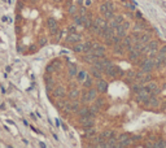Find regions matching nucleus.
<instances>
[{
	"instance_id": "4be33fe9",
	"label": "nucleus",
	"mask_w": 166,
	"mask_h": 148,
	"mask_svg": "<svg viewBox=\"0 0 166 148\" xmlns=\"http://www.w3.org/2000/svg\"><path fill=\"white\" fill-rule=\"evenodd\" d=\"M81 125H82V127H83L84 130L88 129V127H92V126H94V118H87L86 121L81 122Z\"/></svg>"
},
{
	"instance_id": "864d4df0",
	"label": "nucleus",
	"mask_w": 166,
	"mask_h": 148,
	"mask_svg": "<svg viewBox=\"0 0 166 148\" xmlns=\"http://www.w3.org/2000/svg\"><path fill=\"white\" fill-rule=\"evenodd\" d=\"M135 18H136V20H141V18H143L141 12H135Z\"/></svg>"
},
{
	"instance_id": "8fccbe9b",
	"label": "nucleus",
	"mask_w": 166,
	"mask_h": 148,
	"mask_svg": "<svg viewBox=\"0 0 166 148\" xmlns=\"http://www.w3.org/2000/svg\"><path fill=\"white\" fill-rule=\"evenodd\" d=\"M114 20L118 22V24H123V22H125V20H123L122 16H114Z\"/></svg>"
},
{
	"instance_id": "de8ad7c7",
	"label": "nucleus",
	"mask_w": 166,
	"mask_h": 148,
	"mask_svg": "<svg viewBox=\"0 0 166 148\" xmlns=\"http://www.w3.org/2000/svg\"><path fill=\"white\" fill-rule=\"evenodd\" d=\"M78 74V69H75V68H71V69L69 70V77H74Z\"/></svg>"
},
{
	"instance_id": "7ed1b4c3",
	"label": "nucleus",
	"mask_w": 166,
	"mask_h": 148,
	"mask_svg": "<svg viewBox=\"0 0 166 148\" xmlns=\"http://www.w3.org/2000/svg\"><path fill=\"white\" fill-rule=\"evenodd\" d=\"M152 79L151 77V73H147V72H143L141 69L139 72H136V75H135V82H139V83H143L145 85L147 82H149Z\"/></svg>"
},
{
	"instance_id": "6ab92c4d",
	"label": "nucleus",
	"mask_w": 166,
	"mask_h": 148,
	"mask_svg": "<svg viewBox=\"0 0 166 148\" xmlns=\"http://www.w3.org/2000/svg\"><path fill=\"white\" fill-rule=\"evenodd\" d=\"M143 88H144V85L139 83V82H135V83L131 85V90H132V92H134V94H139Z\"/></svg>"
},
{
	"instance_id": "2f4dec72",
	"label": "nucleus",
	"mask_w": 166,
	"mask_h": 148,
	"mask_svg": "<svg viewBox=\"0 0 166 148\" xmlns=\"http://www.w3.org/2000/svg\"><path fill=\"white\" fill-rule=\"evenodd\" d=\"M103 14H104V18L108 20V21L112 20V18H114V16H116V14H114V10H106V12L103 13Z\"/></svg>"
},
{
	"instance_id": "f704fd0d",
	"label": "nucleus",
	"mask_w": 166,
	"mask_h": 148,
	"mask_svg": "<svg viewBox=\"0 0 166 148\" xmlns=\"http://www.w3.org/2000/svg\"><path fill=\"white\" fill-rule=\"evenodd\" d=\"M83 85H84V87H87V88H91V87L94 86V81H92V78L87 77V78H86V81L83 82Z\"/></svg>"
},
{
	"instance_id": "412c9836",
	"label": "nucleus",
	"mask_w": 166,
	"mask_h": 148,
	"mask_svg": "<svg viewBox=\"0 0 166 148\" xmlns=\"http://www.w3.org/2000/svg\"><path fill=\"white\" fill-rule=\"evenodd\" d=\"M75 77H77V81L81 82V83H83L88 75H87V73H86L84 70H78V74H77Z\"/></svg>"
},
{
	"instance_id": "603ef678",
	"label": "nucleus",
	"mask_w": 166,
	"mask_h": 148,
	"mask_svg": "<svg viewBox=\"0 0 166 148\" xmlns=\"http://www.w3.org/2000/svg\"><path fill=\"white\" fill-rule=\"evenodd\" d=\"M68 30H69V32H75L77 26H75V25H71V26H69V27H68Z\"/></svg>"
},
{
	"instance_id": "49530a36",
	"label": "nucleus",
	"mask_w": 166,
	"mask_h": 148,
	"mask_svg": "<svg viewBox=\"0 0 166 148\" xmlns=\"http://www.w3.org/2000/svg\"><path fill=\"white\" fill-rule=\"evenodd\" d=\"M53 88H54V86H53L52 82H51V83H46V91H47V92H51V91H53Z\"/></svg>"
},
{
	"instance_id": "3c124183",
	"label": "nucleus",
	"mask_w": 166,
	"mask_h": 148,
	"mask_svg": "<svg viewBox=\"0 0 166 148\" xmlns=\"http://www.w3.org/2000/svg\"><path fill=\"white\" fill-rule=\"evenodd\" d=\"M46 44H47V38H40L39 39V45L43 47V45H46Z\"/></svg>"
},
{
	"instance_id": "7c9ffc66",
	"label": "nucleus",
	"mask_w": 166,
	"mask_h": 148,
	"mask_svg": "<svg viewBox=\"0 0 166 148\" xmlns=\"http://www.w3.org/2000/svg\"><path fill=\"white\" fill-rule=\"evenodd\" d=\"M135 75H136V73L132 72V70H128V72L126 73V78L128 79L130 82H135Z\"/></svg>"
},
{
	"instance_id": "f3484780",
	"label": "nucleus",
	"mask_w": 166,
	"mask_h": 148,
	"mask_svg": "<svg viewBox=\"0 0 166 148\" xmlns=\"http://www.w3.org/2000/svg\"><path fill=\"white\" fill-rule=\"evenodd\" d=\"M69 99H71V100H77V99H79V96H81V91L78 90V88H71L70 91H69Z\"/></svg>"
},
{
	"instance_id": "1a4fd4ad",
	"label": "nucleus",
	"mask_w": 166,
	"mask_h": 148,
	"mask_svg": "<svg viewBox=\"0 0 166 148\" xmlns=\"http://www.w3.org/2000/svg\"><path fill=\"white\" fill-rule=\"evenodd\" d=\"M81 35L79 34H77V32H70L68 37H66V44H75V43H78L81 42Z\"/></svg>"
},
{
	"instance_id": "4c0bfd02",
	"label": "nucleus",
	"mask_w": 166,
	"mask_h": 148,
	"mask_svg": "<svg viewBox=\"0 0 166 148\" xmlns=\"http://www.w3.org/2000/svg\"><path fill=\"white\" fill-rule=\"evenodd\" d=\"M90 110H91V112H94L95 114H97V113L101 110V108H100V107H99V105H97V104L95 103V104H92V105L90 107Z\"/></svg>"
},
{
	"instance_id": "0eeeda50",
	"label": "nucleus",
	"mask_w": 166,
	"mask_h": 148,
	"mask_svg": "<svg viewBox=\"0 0 166 148\" xmlns=\"http://www.w3.org/2000/svg\"><path fill=\"white\" fill-rule=\"evenodd\" d=\"M145 107H149V108H158L160 107V100L157 96H149L147 100H145V103H144Z\"/></svg>"
},
{
	"instance_id": "393cba45",
	"label": "nucleus",
	"mask_w": 166,
	"mask_h": 148,
	"mask_svg": "<svg viewBox=\"0 0 166 148\" xmlns=\"http://www.w3.org/2000/svg\"><path fill=\"white\" fill-rule=\"evenodd\" d=\"M91 73H92V75H94L96 79H100V78H101V75H103V74H101L103 72H101V70H99L97 68H95V66H92V68H91Z\"/></svg>"
},
{
	"instance_id": "0e129e2a",
	"label": "nucleus",
	"mask_w": 166,
	"mask_h": 148,
	"mask_svg": "<svg viewBox=\"0 0 166 148\" xmlns=\"http://www.w3.org/2000/svg\"><path fill=\"white\" fill-rule=\"evenodd\" d=\"M56 126H57V127L60 126V121H59V120H56Z\"/></svg>"
},
{
	"instance_id": "5fc2aeb1",
	"label": "nucleus",
	"mask_w": 166,
	"mask_h": 148,
	"mask_svg": "<svg viewBox=\"0 0 166 148\" xmlns=\"http://www.w3.org/2000/svg\"><path fill=\"white\" fill-rule=\"evenodd\" d=\"M75 10H77V7H70V9H69V13H70V14H73V13L75 12Z\"/></svg>"
},
{
	"instance_id": "052dcab7",
	"label": "nucleus",
	"mask_w": 166,
	"mask_h": 148,
	"mask_svg": "<svg viewBox=\"0 0 166 148\" xmlns=\"http://www.w3.org/2000/svg\"><path fill=\"white\" fill-rule=\"evenodd\" d=\"M7 122H8V123H10V125H14V122H13V121H12V120H8V121H7Z\"/></svg>"
},
{
	"instance_id": "5701e85b",
	"label": "nucleus",
	"mask_w": 166,
	"mask_h": 148,
	"mask_svg": "<svg viewBox=\"0 0 166 148\" xmlns=\"http://www.w3.org/2000/svg\"><path fill=\"white\" fill-rule=\"evenodd\" d=\"M92 42H83V53H88L91 50H92Z\"/></svg>"
},
{
	"instance_id": "13d9d810",
	"label": "nucleus",
	"mask_w": 166,
	"mask_h": 148,
	"mask_svg": "<svg viewBox=\"0 0 166 148\" xmlns=\"http://www.w3.org/2000/svg\"><path fill=\"white\" fill-rule=\"evenodd\" d=\"M91 5V0H84V7H88Z\"/></svg>"
},
{
	"instance_id": "e2e57ef3",
	"label": "nucleus",
	"mask_w": 166,
	"mask_h": 148,
	"mask_svg": "<svg viewBox=\"0 0 166 148\" xmlns=\"http://www.w3.org/2000/svg\"><path fill=\"white\" fill-rule=\"evenodd\" d=\"M3 21H4V22H8L9 20H8V17H3Z\"/></svg>"
},
{
	"instance_id": "4468645a",
	"label": "nucleus",
	"mask_w": 166,
	"mask_h": 148,
	"mask_svg": "<svg viewBox=\"0 0 166 148\" xmlns=\"http://www.w3.org/2000/svg\"><path fill=\"white\" fill-rule=\"evenodd\" d=\"M104 73H105V74H106L108 77H110V78H116V77H117V70H116V65H110V66L105 68Z\"/></svg>"
},
{
	"instance_id": "dca6fc26",
	"label": "nucleus",
	"mask_w": 166,
	"mask_h": 148,
	"mask_svg": "<svg viewBox=\"0 0 166 148\" xmlns=\"http://www.w3.org/2000/svg\"><path fill=\"white\" fill-rule=\"evenodd\" d=\"M90 31L94 34V35H101V32H103V26L100 25H97V24H92V26L90 27Z\"/></svg>"
},
{
	"instance_id": "a19ab883",
	"label": "nucleus",
	"mask_w": 166,
	"mask_h": 148,
	"mask_svg": "<svg viewBox=\"0 0 166 148\" xmlns=\"http://www.w3.org/2000/svg\"><path fill=\"white\" fill-rule=\"evenodd\" d=\"M128 138H131L130 136V134H121V135H118V142H123V140H126V139H128Z\"/></svg>"
},
{
	"instance_id": "79ce46f5",
	"label": "nucleus",
	"mask_w": 166,
	"mask_h": 148,
	"mask_svg": "<svg viewBox=\"0 0 166 148\" xmlns=\"http://www.w3.org/2000/svg\"><path fill=\"white\" fill-rule=\"evenodd\" d=\"M94 22H95V24H97V25H100V26L106 25V24H105V21H104L103 18H99V17H96V18L94 20Z\"/></svg>"
},
{
	"instance_id": "bf43d9fd",
	"label": "nucleus",
	"mask_w": 166,
	"mask_h": 148,
	"mask_svg": "<svg viewBox=\"0 0 166 148\" xmlns=\"http://www.w3.org/2000/svg\"><path fill=\"white\" fill-rule=\"evenodd\" d=\"M79 13H81V14H86V8H84V7H83V8H81Z\"/></svg>"
},
{
	"instance_id": "6e6552de",
	"label": "nucleus",
	"mask_w": 166,
	"mask_h": 148,
	"mask_svg": "<svg viewBox=\"0 0 166 148\" xmlns=\"http://www.w3.org/2000/svg\"><path fill=\"white\" fill-rule=\"evenodd\" d=\"M149 96H151V95H149V92H148V90L144 87L139 94H136V100H138V103L144 104V103H145V100H147Z\"/></svg>"
},
{
	"instance_id": "f257e3e1",
	"label": "nucleus",
	"mask_w": 166,
	"mask_h": 148,
	"mask_svg": "<svg viewBox=\"0 0 166 148\" xmlns=\"http://www.w3.org/2000/svg\"><path fill=\"white\" fill-rule=\"evenodd\" d=\"M139 65H140V69H141L143 72L151 73V72L154 69V60H153V57L147 56L145 59H143V60L139 62Z\"/></svg>"
},
{
	"instance_id": "2eb2a0df",
	"label": "nucleus",
	"mask_w": 166,
	"mask_h": 148,
	"mask_svg": "<svg viewBox=\"0 0 166 148\" xmlns=\"http://www.w3.org/2000/svg\"><path fill=\"white\" fill-rule=\"evenodd\" d=\"M96 88L100 91V92H106L108 90V83L105 81H103V79H97V83H96Z\"/></svg>"
},
{
	"instance_id": "cd10ccee",
	"label": "nucleus",
	"mask_w": 166,
	"mask_h": 148,
	"mask_svg": "<svg viewBox=\"0 0 166 148\" xmlns=\"http://www.w3.org/2000/svg\"><path fill=\"white\" fill-rule=\"evenodd\" d=\"M56 26H57V21L54 20V18H52V17H49V18L47 20V27L53 29V27H56Z\"/></svg>"
},
{
	"instance_id": "680f3d73",
	"label": "nucleus",
	"mask_w": 166,
	"mask_h": 148,
	"mask_svg": "<svg viewBox=\"0 0 166 148\" xmlns=\"http://www.w3.org/2000/svg\"><path fill=\"white\" fill-rule=\"evenodd\" d=\"M24 125H25V126H29V122L26 120H24Z\"/></svg>"
},
{
	"instance_id": "9d476101",
	"label": "nucleus",
	"mask_w": 166,
	"mask_h": 148,
	"mask_svg": "<svg viewBox=\"0 0 166 148\" xmlns=\"http://www.w3.org/2000/svg\"><path fill=\"white\" fill-rule=\"evenodd\" d=\"M140 56H141V52L138 51V50L132 48L131 51H128V60H130L131 62H138L139 59H140Z\"/></svg>"
},
{
	"instance_id": "a878e982",
	"label": "nucleus",
	"mask_w": 166,
	"mask_h": 148,
	"mask_svg": "<svg viewBox=\"0 0 166 148\" xmlns=\"http://www.w3.org/2000/svg\"><path fill=\"white\" fill-rule=\"evenodd\" d=\"M81 108V101L77 99V100H71V112H77Z\"/></svg>"
},
{
	"instance_id": "f8f14e48",
	"label": "nucleus",
	"mask_w": 166,
	"mask_h": 148,
	"mask_svg": "<svg viewBox=\"0 0 166 148\" xmlns=\"http://www.w3.org/2000/svg\"><path fill=\"white\" fill-rule=\"evenodd\" d=\"M82 59H83V61H84V62H88V64H91V65H92V64L95 62V60H96V59H99V57H97V56L92 52V50H91L88 53H86Z\"/></svg>"
},
{
	"instance_id": "09e8293b",
	"label": "nucleus",
	"mask_w": 166,
	"mask_h": 148,
	"mask_svg": "<svg viewBox=\"0 0 166 148\" xmlns=\"http://www.w3.org/2000/svg\"><path fill=\"white\" fill-rule=\"evenodd\" d=\"M157 53H158V50H151V51L148 52L147 56H149V57H154V56H156Z\"/></svg>"
},
{
	"instance_id": "6e6d98bb",
	"label": "nucleus",
	"mask_w": 166,
	"mask_h": 148,
	"mask_svg": "<svg viewBox=\"0 0 166 148\" xmlns=\"http://www.w3.org/2000/svg\"><path fill=\"white\" fill-rule=\"evenodd\" d=\"M131 138H132V140H134V142L140 140V136H139V135H134V136H131Z\"/></svg>"
},
{
	"instance_id": "a18cd8bd",
	"label": "nucleus",
	"mask_w": 166,
	"mask_h": 148,
	"mask_svg": "<svg viewBox=\"0 0 166 148\" xmlns=\"http://www.w3.org/2000/svg\"><path fill=\"white\" fill-rule=\"evenodd\" d=\"M54 68H56V66L53 65V62H51V64H48V65H47L46 70H47V73H52V72L54 70Z\"/></svg>"
},
{
	"instance_id": "69168bd1",
	"label": "nucleus",
	"mask_w": 166,
	"mask_h": 148,
	"mask_svg": "<svg viewBox=\"0 0 166 148\" xmlns=\"http://www.w3.org/2000/svg\"><path fill=\"white\" fill-rule=\"evenodd\" d=\"M163 66H166V57H165V60H163V64H162Z\"/></svg>"
},
{
	"instance_id": "ea45409f",
	"label": "nucleus",
	"mask_w": 166,
	"mask_h": 148,
	"mask_svg": "<svg viewBox=\"0 0 166 148\" xmlns=\"http://www.w3.org/2000/svg\"><path fill=\"white\" fill-rule=\"evenodd\" d=\"M126 8L130 10V12H135V10H136L135 3H126Z\"/></svg>"
},
{
	"instance_id": "c9c22d12",
	"label": "nucleus",
	"mask_w": 166,
	"mask_h": 148,
	"mask_svg": "<svg viewBox=\"0 0 166 148\" xmlns=\"http://www.w3.org/2000/svg\"><path fill=\"white\" fill-rule=\"evenodd\" d=\"M105 139H109V138H112V136H114V131L113 130H106V131H104L103 134H101Z\"/></svg>"
},
{
	"instance_id": "c756f323",
	"label": "nucleus",
	"mask_w": 166,
	"mask_h": 148,
	"mask_svg": "<svg viewBox=\"0 0 166 148\" xmlns=\"http://www.w3.org/2000/svg\"><path fill=\"white\" fill-rule=\"evenodd\" d=\"M74 22H75V25H78V26H83L82 14H75V16H74Z\"/></svg>"
},
{
	"instance_id": "e433bc0d",
	"label": "nucleus",
	"mask_w": 166,
	"mask_h": 148,
	"mask_svg": "<svg viewBox=\"0 0 166 148\" xmlns=\"http://www.w3.org/2000/svg\"><path fill=\"white\" fill-rule=\"evenodd\" d=\"M86 135H87V136H90V138H91V136H94V135H96V130L94 129V126H92V127L86 129Z\"/></svg>"
},
{
	"instance_id": "b1692460",
	"label": "nucleus",
	"mask_w": 166,
	"mask_h": 148,
	"mask_svg": "<svg viewBox=\"0 0 166 148\" xmlns=\"http://www.w3.org/2000/svg\"><path fill=\"white\" fill-rule=\"evenodd\" d=\"M106 10H114L113 5L110 4V3H105V4H103V5L100 7V12H101V13H105Z\"/></svg>"
},
{
	"instance_id": "f03ea898",
	"label": "nucleus",
	"mask_w": 166,
	"mask_h": 148,
	"mask_svg": "<svg viewBox=\"0 0 166 148\" xmlns=\"http://www.w3.org/2000/svg\"><path fill=\"white\" fill-rule=\"evenodd\" d=\"M96 97H97V90L91 87V88H88V91L82 96V103L88 104V103H91V101L96 100Z\"/></svg>"
},
{
	"instance_id": "c85d7f7f",
	"label": "nucleus",
	"mask_w": 166,
	"mask_h": 148,
	"mask_svg": "<svg viewBox=\"0 0 166 148\" xmlns=\"http://www.w3.org/2000/svg\"><path fill=\"white\" fill-rule=\"evenodd\" d=\"M88 112H90V108H87V107H81L78 110H77V113H78L79 116H87Z\"/></svg>"
},
{
	"instance_id": "72a5a7b5",
	"label": "nucleus",
	"mask_w": 166,
	"mask_h": 148,
	"mask_svg": "<svg viewBox=\"0 0 166 148\" xmlns=\"http://www.w3.org/2000/svg\"><path fill=\"white\" fill-rule=\"evenodd\" d=\"M95 103H96V104H97V105H99V107H100V108H101V109H103V108H105V107H106V103H105V100H104V99H103V97H99V99H97V97H96V101H95Z\"/></svg>"
},
{
	"instance_id": "aec40b11",
	"label": "nucleus",
	"mask_w": 166,
	"mask_h": 148,
	"mask_svg": "<svg viewBox=\"0 0 166 148\" xmlns=\"http://www.w3.org/2000/svg\"><path fill=\"white\" fill-rule=\"evenodd\" d=\"M126 31H127V30L123 27L122 24L118 25V26L116 27V34H117V35H119L121 38H125V37H126Z\"/></svg>"
},
{
	"instance_id": "ddd939ff",
	"label": "nucleus",
	"mask_w": 166,
	"mask_h": 148,
	"mask_svg": "<svg viewBox=\"0 0 166 148\" xmlns=\"http://www.w3.org/2000/svg\"><path fill=\"white\" fill-rule=\"evenodd\" d=\"M82 18H83V26H84V29H90L92 26V24H94L91 14H88V13L82 14Z\"/></svg>"
},
{
	"instance_id": "338daca9",
	"label": "nucleus",
	"mask_w": 166,
	"mask_h": 148,
	"mask_svg": "<svg viewBox=\"0 0 166 148\" xmlns=\"http://www.w3.org/2000/svg\"><path fill=\"white\" fill-rule=\"evenodd\" d=\"M163 109H165V110H166V103H165V105H163Z\"/></svg>"
},
{
	"instance_id": "bb28decb",
	"label": "nucleus",
	"mask_w": 166,
	"mask_h": 148,
	"mask_svg": "<svg viewBox=\"0 0 166 148\" xmlns=\"http://www.w3.org/2000/svg\"><path fill=\"white\" fill-rule=\"evenodd\" d=\"M73 51L74 52H77V53H81V52H83V43H75L74 45H73Z\"/></svg>"
},
{
	"instance_id": "a211bd4d",
	"label": "nucleus",
	"mask_w": 166,
	"mask_h": 148,
	"mask_svg": "<svg viewBox=\"0 0 166 148\" xmlns=\"http://www.w3.org/2000/svg\"><path fill=\"white\" fill-rule=\"evenodd\" d=\"M152 40V35L149 32H141V35H140V38H139V42L140 43H143V44H147L148 42H151Z\"/></svg>"
},
{
	"instance_id": "9b49d317",
	"label": "nucleus",
	"mask_w": 166,
	"mask_h": 148,
	"mask_svg": "<svg viewBox=\"0 0 166 148\" xmlns=\"http://www.w3.org/2000/svg\"><path fill=\"white\" fill-rule=\"evenodd\" d=\"M52 94H53L54 97L62 99V97H65V95H66V90H65V87H62V86H57V87L53 88Z\"/></svg>"
},
{
	"instance_id": "c03bdc74",
	"label": "nucleus",
	"mask_w": 166,
	"mask_h": 148,
	"mask_svg": "<svg viewBox=\"0 0 166 148\" xmlns=\"http://www.w3.org/2000/svg\"><path fill=\"white\" fill-rule=\"evenodd\" d=\"M108 25H109V26H112L113 29H116V27H117L118 25H121V24H118V22H117L114 18H112V20H109V24H108Z\"/></svg>"
},
{
	"instance_id": "20e7f679",
	"label": "nucleus",
	"mask_w": 166,
	"mask_h": 148,
	"mask_svg": "<svg viewBox=\"0 0 166 148\" xmlns=\"http://www.w3.org/2000/svg\"><path fill=\"white\" fill-rule=\"evenodd\" d=\"M144 87L148 90V92H149L151 96H157V95L160 94V91H161L160 87H158L156 83H154V82H151V81L147 82V83L144 85Z\"/></svg>"
},
{
	"instance_id": "473e14b6",
	"label": "nucleus",
	"mask_w": 166,
	"mask_h": 148,
	"mask_svg": "<svg viewBox=\"0 0 166 148\" xmlns=\"http://www.w3.org/2000/svg\"><path fill=\"white\" fill-rule=\"evenodd\" d=\"M123 45H122V43H119V44H114V52L116 53H119V55H122L123 53Z\"/></svg>"
},
{
	"instance_id": "58836bf2",
	"label": "nucleus",
	"mask_w": 166,
	"mask_h": 148,
	"mask_svg": "<svg viewBox=\"0 0 166 148\" xmlns=\"http://www.w3.org/2000/svg\"><path fill=\"white\" fill-rule=\"evenodd\" d=\"M65 104H66V100H57V103L54 104V105H56L57 109H64Z\"/></svg>"
},
{
	"instance_id": "423d86ee",
	"label": "nucleus",
	"mask_w": 166,
	"mask_h": 148,
	"mask_svg": "<svg viewBox=\"0 0 166 148\" xmlns=\"http://www.w3.org/2000/svg\"><path fill=\"white\" fill-rule=\"evenodd\" d=\"M92 52L97 56L99 59H101V57H104V56H105V48L103 47V45L97 44V43L92 44Z\"/></svg>"
},
{
	"instance_id": "39448f33",
	"label": "nucleus",
	"mask_w": 166,
	"mask_h": 148,
	"mask_svg": "<svg viewBox=\"0 0 166 148\" xmlns=\"http://www.w3.org/2000/svg\"><path fill=\"white\" fill-rule=\"evenodd\" d=\"M134 38H132V35H126L123 39H122V45L123 48L127 50V51H131L132 48H134Z\"/></svg>"
},
{
	"instance_id": "37998d69",
	"label": "nucleus",
	"mask_w": 166,
	"mask_h": 148,
	"mask_svg": "<svg viewBox=\"0 0 166 148\" xmlns=\"http://www.w3.org/2000/svg\"><path fill=\"white\" fill-rule=\"evenodd\" d=\"M152 147H156V148H161V147H166V143H163L162 140H157V143H153Z\"/></svg>"
},
{
	"instance_id": "4d7b16f0",
	"label": "nucleus",
	"mask_w": 166,
	"mask_h": 148,
	"mask_svg": "<svg viewBox=\"0 0 166 148\" xmlns=\"http://www.w3.org/2000/svg\"><path fill=\"white\" fill-rule=\"evenodd\" d=\"M122 25H123V27H125L126 30H127V29H130V22H123Z\"/></svg>"
}]
</instances>
